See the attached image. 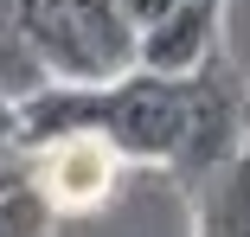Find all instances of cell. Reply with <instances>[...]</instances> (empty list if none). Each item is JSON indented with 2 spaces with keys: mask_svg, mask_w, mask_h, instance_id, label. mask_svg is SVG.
I'll return each mask as SVG.
<instances>
[{
  "mask_svg": "<svg viewBox=\"0 0 250 237\" xmlns=\"http://www.w3.org/2000/svg\"><path fill=\"white\" fill-rule=\"evenodd\" d=\"M7 7L52 77L109 83L135 64V26L122 0H7Z\"/></svg>",
  "mask_w": 250,
  "mask_h": 237,
  "instance_id": "obj_1",
  "label": "cell"
},
{
  "mask_svg": "<svg viewBox=\"0 0 250 237\" xmlns=\"http://www.w3.org/2000/svg\"><path fill=\"white\" fill-rule=\"evenodd\" d=\"M192 97H199V71L192 77H167V71L128 64L122 77H109L103 135L122 148V160L173 167L180 141H186V122H192Z\"/></svg>",
  "mask_w": 250,
  "mask_h": 237,
  "instance_id": "obj_2",
  "label": "cell"
},
{
  "mask_svg": "<svg viewBox=\"0 0 250 237\" xmlns=\"http://www.w3.org/2000/svg\"><path fill=\"white\" fill-rule=\"evenodd\" d=\"M122 148L103 128H77L58 141H39L26 148V179L39 186V199L52 205L58 218H90L116 199V179H122Z\"/></svg>",
  "mask_w": 250,
  "mask_h": 237,
  "instance_id": "obj_3",
  "label": "cell"
},
{
  "mask_svg": "<svg viewBox=\"0 0 250 237\" xmlns=\"http://www.w3.org/2000/svg\"><path fill=\"white\" fill-rule=\"evenodd\" d=\"M218 7L225 0H173L161 20H147L135 32V64L141 71H167V77L206 71L212 45H218Z\"/></svg>",
  "mask_w": 250,
  "mask_h": 237,
  "instance_id": "obj_4",
  "label": "cell"
},
{
  "mask_svg": "<svg viewBox=\"0 0 250 237\" xmlns=\"http://www.w3.org/2000/svg\"><path fill=\"white\" fill-rule=\"evenodd\" d=\"M237 109H244V97H237V83L218 71V58L199 71V97H192V122H186V141H180V154H173V167L167 173H180V179H206L231 148H237Z\"/></svg>",
  "mask_w": 250,
  "mask_h": 237,
  "instance_id": "obj_5",
  "label": "cell"
},
{
  "mask_svg": "<svg viewBox=\"0 0 250 237\" xmlns=\"http://www.w3.org/2000/svg\"><path fill=\"white\" fill-rule=\"evenodd\" d=\"M192 237H250V135L218 160V173H206Z\"/></svg>",
  "mask_w": 250,
  "mask_h": 237,
  "instance_id": "obj_6",
  "label": "cell"
},
{
  "mask_svg": "<svg viewBox=\"0 0 250 237\" xmlns=\"http://www.w3.org/2000/svg\"><path fill=\"white\" fill-rule=\"evenodd\" d=\"M52 231H58V212L39 199L32 179L20 186V193L0 199V237H52Z\"/></svg>",
  "mask_w": 250,
  "mask_h": 237,
  "instance_id": "obj_7",
  "label": "cell"
},
{
  "mask_svg": "<svg viewBox=\"0 0 250 237\" xmlns=\"http://www.w3.org/2000/svg\"><path fill=\"white\" fill-rule=\"evenodd\" d=\"M26 186V148L20 141H0V199Z\"/></svg>",
  "mask_w": 250,
  "mask_h": 237,
  "instance_id": "obj_8",
  "label": "cell"
},
{
  "mask_svg": "<svg viewBox=\"0 0 250 237\" xmlns=\"http://www.w3.org/2000/svg\"><path fill=\"white\" fill-rule=\"evenodd\" d=\"M167 7H173V0H122V13H128V26H135V32H141L147 20H161Z\"/></svg>",
  "mask_w": 250,
  "mask_h": 237,
  "instance_id": "obj_9",
  "label": "cell"
},
{
  "mask_svg": "<svg viewBox=\"0 0 250 237\" xmlns=\"http://www.w3.org/2000/svg\"><path fill=\"white\" fill-rule=\"evenodd\" d=\"M0 141H20V103L0 90Z\"/></svg>",
  "mask_w": 250,
  "mask_h": 237,
  "instance_id": "obj_10",
  "label": "cell"
}]
</instances>
